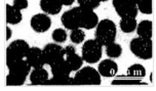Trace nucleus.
Segmentation results:
<instances>
[{"instance_id": "nucleus-1", "label": "nucleus", "mask_w": 156, "mask_h": 91, "mask_svg": "<svg viewBox=\"0 0 156 91\" xmlns=\"http://www.w3.org/2000/svg\"><path fill=\"white\" fill-rule=\"evenodd\" d=\"M8 75L6 76L7 86H21L25 83L30 71L31 66L26 59H21L7 66Z\"/></svg>"}, {"instance_id": "nucleus-2", "label": "nucleus", "mask_w": 156, "mask_h": 91, "mask_svg": "<svg viewBox=\"0 0 156 91\" xmlns=\"http://www.w3.org/2000/svg\"><path fill=\"white\" fill-rule=\"evenodd\" d=\"M117 34L116 25L113 21L105 19L99 22L96 29V40L102 46H107L115 41Z\"/></svg>"}, {"instance_id": "nucleus-3", "label": "nucleus", "mask_w": 156, "mask_h": 91, "mask_svg": "<svg viewBox=\"0 0 156 91\" xmlns=\"http://www.w3.org/2000/svg\"><path fill=\"white\" fill-rule=\"evenodd\" d=\"M30 46L25 40L16 39L12 41L6 48V65L9 66L18 60L26 59Z\"/></svg>"}, {"instance_id": "nucleus-4", "label": "nucleus", "mask_w": 156, "mask_h": 91, "mask_svg": "<svg viewBox=\"0 0 156 91\" xmlns=\"http://www.w3.org/2000/svg\"><path fill=\"white\" fill-rule=\"evenodd\" d=\"M130 51L141 59H150L153 56V43L151 39L136 37L130 41Z\"/></svg>"}, {"instance_id": "nucleus-5", "label": "nucleus", "mask_w": 156, "mask_h": 91, "mask_svg": "<svg viewBox=\"0 0 156 91\" xmlns=\"http://www.w3.org/2000/svg\"><path fill=\"white\" fill-rule=\"evenodd\" d=\"M82 59L88 63H96L101 59L103 46L96 39H90L83 44L81 48Z\"/></svg>"}, {"instance_id": "nucleus-6", "label": "nucleus", "mask_w": 156, "mask_h": 91, "mask_svg": "<svg viewBox=\"0 0 156 91\" xmlns=\"http://www.w3.org/2000/svg\"><path fill=\"white\" fill-rule=\"evenodd\" d=\"M74 84L76 85H100L101 75L96 69L85 67L77 71L74 76Z\"/></svg>"}, {"instance_id": "nucleus-7", "label": "nucleus", "mask_w": 156, "mask_h": 91, "mask_svg": "<svg viewBox=\"0 0 156 91\" xmlns=\"http://www.w3.org/2000/svg\"><path fill=\"white\" fill-rule=\"evenodd\" d=\"M42 53L44 62L49 66H52L54 63L65 59L64 48L61 45H58V44L55 43L46 44L42 49Z\"/></svg>"}, {"instance_id": "nucleus-8", "label": "nucleus", "mask_w": 156, "mask_h": 91, "mask_svg": "<svg viewBox=\"0 0 156 91\" xmlns=\"http://www.w3.org/2000/svg\"><path fill=\"white\" fill-rule=\"evenodd\" d=\"M113 6L115 12L120 18H136L138 15V8L133 0H113Z\"/></svg>"}, {"instance_id": "nucleus-9", "label": "nucleus", "mask_w": 156, "mask_h": 91, "mask_svg": "<svg viewBox=\"0 0 156 91\" xmlns=\"http://www.w3.org/2000/svg\"><path fill=\"white\" fill-rule=\"evenodd\" d=\"M99 18L93 9L79 6V28L91 30L97 27Z\"/></svg>"}, {"instance_id": "nucleus-10", "label": "nucleus", "mask_w": 156, "mask_h": 91, "mask_svg": "<svg viewBox=\"0 0 156 91\" xmlns=\"http://www.w3.org/2000/svg\"><path fill=\"white\" fill-rule=\"evenodd\" d=\"M62 25L68 30L79 29V6L73 7L63 13L61 18Z\"/></svg>"}, {"instance_id": "nucleus-11", "label": "nucleus", "mask_w": 156, "mask_h": 91, "mask_svg": "<svg viewBox=\"0 0 156 91\" xmlns=\"http://www.w3.org/2000/svg\"><path fill=\"white\" fill-rule=\"evenodd\" d=\"M31 28L37 33H44L48 31L51 26V20L46 13H37L33 15L30 22Z\"/></svg>"}, {"instance_id": "nucleus-12", "label": "nucleus", "mask_w": 156, "mask_h": 91, "mask_svg": "<svg viewBox=\"0 0 156 91\" xmlns=\"http://www.w3.org/2000/svg\"><path fill=\"white\" fill-rule=\"evenodd\" d=\"M26 60L33 69L43 68V66L45 65L42 50L38 47H35V46L34 47H30V49L28 50Z\"/></svg>"}, {"instance_id": "nucleus-13", "label": "nucleus", "mask_w": 156, "mask_h": 91, "mask_svg": "<svg viewBox=\"0 0 156 91\" xmlns=\"http://www.w3.org/2000/svg\"><path fill=\"white\" fill-rule=\"evenodd\" d=\"M118 71V66L117 63L112 59H104L99 63V68H98V72L100 75L106 78L109 77H114L117 74Z\"/></svg>"}, {"instance_id": "nucleus-14", "label": "nucleus", "mask_w": 156, "mask_h": 91, "mask_svg": "<svg viewBox=\"0 0 156 91\" xmlns=\"http://www.w3.org/2000/svg\"><path fill=\"white\" fill-rule=\"evenodd\" d=\"M62 2L61 0H41L40 8L46 15H58L62 10Z\"/></svg>"}, {"instance_id": "nucleus-15", "label": "nucleus", "mask_w": 156, "mask_h": 91, "mask_svg": "<svg viewBox=\"0 0 156 91\" xmlns=\"http://www.w3.org/2000/svg\"><path fill=\"white\" fill-rule=\"evenodd\" d=\"M30 81L32 85H44L48 81V73L43 68L34 69L30 74Z\"/></svg>"}, {"instance_id": "nucleus-16", "label": "nucleus", "mask_w": 156, "mask_h": 91, "mask_svg": "<svg viewBox=\"0 0 156 91\" xmlns=\"http://www.w3.org/2000/svg\"><path fill=\"white\" fill-rule=\"evenodd\" d=\"M23 20V15L19 8H16L13 5H6V22L7 24L16 25L21 23Z\"/></svg>"}, {"instance_id": "nucleus-17", "label": "nucleus", "mask_w": 156, "mask_h": 91, "mask_svg": "<svg viewBox=\"0 0 156 91\" xmlns=\"http://www.w3.org/2000/svg\"><path fill=\"white\" fill-rule=\"evenodd\" d=\"M136 34L139 37L151 39L153 34V24L151 21H142L136 26Z\"/></svg>"}, {"instance_id": "nucleus-18", "label": "nucleus", "mask_w": 156, "mask_h": 91, "mask_svg": "<svg viewBox=\"0 0 156 91\" xmlns=\"http://www.w3.org/2000/svg\"><path fill=\"white\" fill-rule=\"evenodd\" d=\"M51 67L52 75H70L72 72L70 66L66 62L65 59L54 63Z\"/></svg>"}, {"instance_id": "nucleus-19", "label": "nucleus", "mask_w": 156, "mask_h": 91, "mask_svg": "<svg viewBox=\"0 0 156 91\" xmlns=\"http://www.w3.org/2000/svg\"><path fill=\"white\" fill-rule=\"evenodd\" d=\"M138 23H136V18H129V16H125V18H121V21L119 23V27H120L121 31L124 33H132L136 29Z\"/></svg>"}, {"instance_id": "nucleus-20", "label": "nucleus", "mask_w": 156, "mask_h": 91, "mask_svg": "<svg viewBox=\"0 0 156 91\" xmlns=\"http://www.w3.org/2000/svg\"><path fill=\"white\" fill-rule=\"evenodd\" d=\"M65 59H66V62L69 63L71 70L75 72L80 70L83 65V59L81 56H78L76 52L70 53V54H68V56H65Z\"/></svg>"}, {"instance_id": "nucleus-21", "label": "nucleus", "mask_w": 156, "mask_h": 91, "mask_svg": "<svg viewBox=\"0 0 156 91\" xmlns=\"http://www.w3.org/2000/svg\"><path fill=\"white\" fill-rule=\"evenodd\" d=\"M47 85H70L74 84V79L70 75H54L51 79H48Z\"/></svg>"}, {"instance_id": "nucleus-22", "label": "nucleus", "mask_w": 156, "mask_h": 91, "mask_svg": "<svg viewBox=\"0 0 156 91\" xmlns=\"http://www.w3.org/2000/svg\"><path fill=\"white\" fill-rule=\"evenodd\" d=\"M121 53H122V47L120 44L113 42L106 46V54L110 59H117V57L121 56Z\"/></svg>"}, {"instance_id": "nucleus-23", "label": "nucleus", "mask_w": 156, "mask_h": 91, "mask_svg": "<svg viewBox=\"0 0 156 91\" xmlns=\"http://www.w3.org/2000/svg\"><path fill=\"white\" fill-rule=\"evenodd\" d=\"M138 10L145 15L152 13V0H133Z\"/></svg>"}, {"instance_id": "nucleus-24", "label": "nucleus", "mask_w": 156, "mask_h": 91, "mask_svg": "<svg viewBox=\"0 0 156 91\" xmlns=\"http://www.w3.org/2000/svg\"><path fill=\"white\" fill-rule=\"evenodd\" d=\"M127 75L136 77V78H142V77L146 76V70H145V68L142 65L136 63V65L130 66L127 69Z\"/></svg>"}, {"instance_id": "nucleus-25", "label": "nucleus", "mask_w": 156, "mask_h": 91, "mask_svg": "<svg viewBox=\"0 0 156 91\" xmlns=\"http://www.w3.org/2000/svg\"><path fill=\"white\" fill-rule=\"evenodd\" d=\"M70 39L74 44H80L81 42H83L85 39V34H84V32H83V30H81L80 28L72 30Z\"/></svg>"}, {"instance_id": "nucleus-26", "label": "nucleus", "mask_w": 156, "mask_h": 91, "mask_svg": "<svg viewBox=\"0 0 156 91\" xmlns=\"http://www.w3.org/2000/svg\"><path fill=\"white\" fill-rule=\"evenodd\" d=\"M79 6L88 8V9H96L97 7L100 6L101 2L99 0H77Z\"/></svg>"}, {"instance_id": "nucleus-27", "label": "nucleus", "mask_w": 156, "mask_h": 91, "mask_svg": "<svg viewBox=\"0 0 156 91\" xmlns=\"http://www.w3.org/2000/svg\"><path fill=\"white\" fill-rule=\"evenodd\" d=\"M52 39L55 42H65L67 40V32L64 29H55L51 35Z\"/></svg>"}, {"instance_id": "nucleus-28", "label": "nucleus", "mask_w": 156, "mask_h": 91, "mask_svg": "<svg viewBox=\"0 0 156 91\" xmlns=\"http://www.w3.org/2000/svg\"><path fill=\"white\" fill-rule=\"evenodd\" d=\"M13 6H16V8H19L20 10L25 9V8L28 7V0H13Z\"/></svg>"}, {"instance_id": "nucleus-29", "label": "nucleus", "mask_w": 156, "mask_h": 91, "mask_svg": "<svg viewBox=\"0 0 156 91\" xmlns=\"http://www.w3.org/2000/svg\"><path fill=\"white\" fill-rule=\"evenodd\" d=\"M64 52H65V56H68V54H70V53H74V52H76V49H75L74 46L68 45L64 48Z\"/></svg>"}, {"instance_id": "nucleus-30", "label": "nucleus", "mask_w": 156, "mask_h": 91, "mask_svg": "<svg viewBox=\"0 0 156 91\" xmlns=\"http://www.w3.org/2000/svg\"><path fill=\"white\" fill-rule=\"evenodd\" d=\"M6 40H9L12 38V31L9 27H6Z\"/></svg>"}, {"instance_id": "nucleus-31", "label": "nucleus", "mask_w": 156, "mask_h": 91, "mask_svg": "<svg viewBox=\"0 0 156 91\" xmlns=\"http://www.w3.org/2000/svg\"><path fill=\"white\" fill-rule=\"evenodd\" d=\"M75 0H61V2H62L63 5H66V6H69V5L73 4V2Z\"/></svg>"}, {"instance_id": "nucleus-32", "label": "nucleus", "mask_w": 156, "mask_h": 91, "mask_svg": "<svg viewBox=\"0 0 156 91\" xmlns=\"http://www.w3.org/2000/svg\"><path fill=\"white\" fill-rule=\"evenodd\" d=\"M100 2H106V1H108V0H99Z\"/></svg>"}]
</instances>
